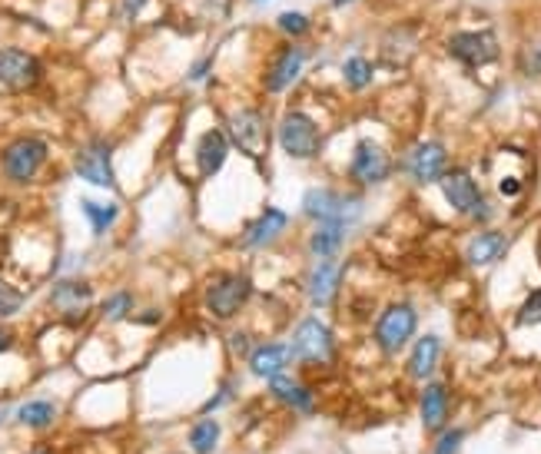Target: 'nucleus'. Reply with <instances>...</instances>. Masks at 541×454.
I'll list each match as a JSON object with an SVG mask.
<instances>
[{
  "label": "nucleus",
  "instance_id": "f257e3e1",
  "mask_svg": "<svg viewBox=\"0 0 541 454\" xmlns=\"http://www.w3.org/2000/svg\"><path fill=\"white\" fill-rule=\"evenodd\" d=\"M226 140L250 159H262L266 146H270V120L262 110H236V113L226 116Z\"/></svg>",
  "mask_w": 541,
  "mask_h": 454
},
{
  "label": "nucleus",
  "instance_id": "f03ea898",
  "mask_svg": "<svg viewBox=\"0 0 541 454\" xmlns=\"http://www.w3.org/2000/svg\"><path fill=\"white\" fill-rule=\"evenodd\" d=\"M276 140L292 159H312V156L322 150V130L320 123L312 120L310 113L302 110H290V113L280 120V130H276Z\"/></svg>",
  "mask_w": 541,
  "mask_h": 454
},
{
  "label": "nucleus",
  "instance_id": "7ed1b4c3",
  "mask_svg": "<svg viewBox=\"0 0 541 454\" xmlns=\"http://www.w3.org/2000/svg\"><path fill=\"white\" fill-rule=\"evenodd\" d=\"M445 47H448V57L458 60V63L468 70H482L502 57V43H498V37H495V30H488V27L485 30H458V34L448 37Z\"/></svg>",
  "mask_w": 541,
  "mask_h": 454
},
{
  "label": "nucleus",
  "instance_id": "20e7f679",
  "mask_svg": "<svg viewBox=\"0 0 541 454\" xmlns=\"http://www.w3.org/2000/svg\"><path fill=\"white\" fill-rule=\"evenodd\" d=\"M302 213H306V219H316V223L349 226L362 216V199L336 193V189H310L302 196Z\"/></svg>",
  "mask_w": 541,
  "mask_h": 454
},
{
  "label": "nucleus",
  "instance_id": "39448f33",
  "mask_svg": "<svg viewBox=\"0 0 541 454\" xmlns=\"http://www.w3.org/2000/svg\"><path fill=\"white\" fill-rule=\"evenodd\" d=\"M438 186H442L445 203L452 206L455 213L472 216L478 223H485V219L492 216V206L485 203L482 189H478V183H475V176L468 173V169H448V173L438 179Z\"/></svg>",
  "mask_w": 541,
  "mask_h": 454
},
{
  "label": "nucleus",
  "instance_id": "423d86ee",
  "mask_svg": "<svg viewBox=\"0 0 541 454\" xmlns=\"http://www.w3.org/2000/svg\"><path fill=\"white\" fill-rule=\"evenodd\" d=\"M416 325H418V315L408 302H396V305H389L376 322L379 348H382L386 355L402 352V348L412 342V335H416Z\"/></svg>",
  "mask_w": 541,
  "mask_h": 454
},
{
  "label": "nucleus",
  "instance_id": "0eeeda50",
  "mask_svg": "<svg viewBox=\"0 0 541 454\" xmlns=\"http://www.w3.org/2000/svg\"><path fill=\"white\" fill-rule=\"evenodd\" d=\"M44 159H47V143L37 140V136H20V140H14V143L4 150V159H0V163H4L7 179H14V183H27V179L37 176Z\"/></svg>",
  "mask_w": 541,
  "mask_h": 454
},
{
  "label": "nucleus",
  "instance_id": "6e6552de",
  "mask_svg": "<svg viewBox=\"0 0 541 454\" xmlns=\"http://www.w3.org/2000/svg\"><path fill=\"white\" fill-rule=\"evenodd\" d=\"M406 173L416 179L418 186L438 183L448 173V150L438 140H422L406 153Z\"/></svg>",
  "mask_w": 541,
  "mask_h": 454
},
{
  "label": "nucleus",
  "instance_id": "1a4fd4ad",
  "mask_svg": "<svg viewBox=\"0 0 541 454\" xmlns=\"http://www.w3.org/2000/svg\"><path fill=\"white\" fill-rule=\"evenodd\" d=\"M252 282L246 275H222L206 289V309L213 312L216 319H230L250 302Z\"/></svg>",
  "mask_w": 541,
  "mask_h": 454
},
{
  "label": "nucleus",
  "instance_id": "9d476101",
  "mask_svg": "<svg viewBox=\"0 0 541 454\" xmlns=\"http://www.w3.org/2000/svg\"><path fill=\"white\" fill-rule=\"evenodd\" d=\"M352 179L362 186H379L386 183L389 173H392V159L376 140H359L356 150H352Z\"/></svg>",
  "mask_w": 541,
  "mask_h": 454
},
{
  "label": "nucleus",
  "instance_id": "9b49d317",
  "mask_svg": "<svg viewBox=\"0 0 541 454\" xmlns=\"http://www.w3.org/2000/svg\"><path fill=\"white\" fill-rule=\"evenodd\" d=\"M40 80V63L34 53L20 47H4L0 50V83L7 90H30L37 87Z\"/></svg>",
  "mask_w": 541,
  "mask_h": 454
},
{
  "label": "nucleus",
  "instance_id": "f8f14e48",
  "mask_svg": "<svg viewBox=\"0 0 541 454\" xmlns=\"http://www.w3.org/2000/svg\"><path fill=\"white\" fill-rule=\"evenodd\" d=\"M292 352L302 362H329L332 358V332L320 319H302L292 332Z\"/></svg>",
  "mask_w": 541,
  "mask_h": 454
},
{
  "label": "nucleus",
  "instance_id": "ddd939ff",
  "mask_svg": "<svg viewBox=\"0 0 541 454\" xmlns=\"http://www.w3.org/2000/svg\"><path fill=\"white\" fill-rule=\"evenodd\" d=\"M306 60H310V50L300 47V43L282 47L280 53H276V60H272V67L266 70V90H270V93H286V90L300 80Z\"/></svg>",
  "mask_w": 541,
  "mask_h": 454
},
{
  "label": "nucleus",
  "instance_id": "4468645a",
  "mask_svg": "<svg viewBox=\"0 0 541 454\" xmlns=\"http://www.w3.org/2000/svg\"><path fill=\"white\" fill-rule=\"evenodd\" d=\"M74 169H77L80 179H87L90 186H100V189H113V166H110V146L93 140L90 146H84L74 159Z\"/></svg>",
  "mask_w": 541,
  "mask_h": 454
},
{
  "label": "nucleus",
  "instance_id": "2eb2a0df",
  "mask_svg": "<svg viewBox=\"0 0 541 454\" xmlns=\"http://www.w3.org/2000/svg\"><path fill=\"white\" fill-rule=\"evenodd\" d=\"M286 226H290V213L270 206L256 223H250V229L242 236V246H246V249H262V246H270V242L280 239L282 232H286Z\"/></svg>",
  "mask_w": 541,
  "mask_h": 454
},
{
  "label": "nucleus",
  "instance_id": "dca6fc26",
  "mask_svg": "<svg viewBox=\"0 0 541 454\" xmlns=\"http://www.w3.org/2000/svg\"><path fill=\"white\" fill-rule=\"evenodd\" d=\"M292 345H286V342H270V345H260L256 352L250 355V372L256 378H276V375H282V368L290 365L292 362Z\"/></svg>",
  "mask_w": 541,
  "mask_h": 454
},
{
  "label": "nucleus",
  "instance_id": "f3484780",
  "mask_svg": "<svg viewBox=\"0 0 541 454\" xmlns=\"http://www.w3.org/2000/svg\"><path fill=\"white\" fill-rule=\"evenodd\" d=\"M505 249H508V236H505V232H495V229H485L468 242L465 259H468V266H475V269H485V266H492V262L502 259Z\"/></svg>",
  "mask_w": 541,
  "mask_h": 454
},
{
  "label": "nucleus",
  "instance_id": "a211bd4d",
  "mask_svg": "<svg viewBox=\"0 0 541 454\" xmlns=\"http://www.w3.org/2000/svg\"><path fill=\"white\" fill-rule=\"evenodd\" d=\"M226 153H230V140L222 130H206L200 136V143H196V166H200V173L203 176H213L222 169L226 163Z\"/></svg>",
  "mask_w": 541,
  "mask_h": 454
},
{
  "label": "nucleus",
  "instance_id": "6ab92c4d",
  "mask_svg": "<svg viewBox=\"0 0 541 454\" xmlns=\"http://www.w3.org/2000/svg\"><path fill=\"white\" fill-rule=\"evenodd\" d=\"M93 299V292H90L87 282H77V279H64L54 285L50 292V302H54V309L64 312V315H84V309L90 305Z\"/></svg>",
  "mask_w": 541,
  "mask_h": 454
},
{
  "label": "nucleus",
  "instance_id": "aec40b11",
  "mask_svg": "<svg viewBox=\"0 0 541 454\" xmlns=\"http://www.w3.org/2000/svg\"><path fill=\"white\" fill-rule=\"evenodd\" d=\"M339 275H342V266L336 259H322L320 266H312L310 272V299L312 305H329L332 295L339 289Z\"/></svg>",
  "mask_w": 541,
  "mask_h": 454
},
{
  "label": "nucleus",
  "instance_id": "412c9836",
  "mask_svg": "<svg viewBox=\"0 0 541 454\" xmlns=\"http://www.w3.org/2000/svg\"><path fill=\"white\" fill-rule=\"evenodd\" d=\"M418 411H422V425L428 431H442L445 418H448V388L442 382H432L422 391V401H418Z\"/></svg>",
  "mask_w": 541,
  "mask_h": 454
},
{
  "label": "nucleus",
  "instance_id": "4be33fe9",
  "mask_svg": "<svg viewBox=\"0 0 541 454\" xmlns=\"http://www.w3.org/2000/svg\"><path fill=\"white\" fill-rule=\"evenodd\" d=\"M438 355H442V342H438V335H422V339L412 345V355H408V375L432 378L435 365H438Z\"/></svg>",
  "mask_w": 541,
  "mask_h": 454
},
{
  "label": "nucleus",
  "instance_id": "5701e85b",
  "mask_svg": "<svg viewBox=\"0 0 541 454\" xmlns=\"http://www.w3.org/2000/svg\"><path fill=\"white\" fill-rule=\"evenodd\" d=\"M270 391L276 398H280L282 405H290V408H296V411H302V415H310L312 408V391L306 385H300V382H292L290 375H276V378H270Z\"/></svg>",
  "mask_w": 541,
  "mask_h": 454
},
{
  "label": "nucleus",
  "instance_id": "b1692460",
  "mask_svg": "<svg viewBox=\"0 0 541 454\" xmlns=\"http://www.w3.org/2000/svg\"><path fill=\"white\" fill-rule=\"evenodd\" d=\"M342 242H346V226L320 223V229L312 232L310 249L312 256H320V259H336L339 252H342Z\"/></svg>",
  "mask_w": 541,
  "mask_h": 454
},
{
  "label": "nucleus",
  "instance_id": "393cba45",
  "mask_svg": "<svg viewBox=\"0 0 541 454\" xmlns=\"http://www.w3.org/2000/svg\"><path fill=\"white\" fill-rule=\"evenodd\" d=\"M372 77H376V67H372V60L366 57H349L346 67H342V80H346L349 90H369L372 87Z\"/></svg>",
  "mask_w": 541,
  "mask_h": 454
},
{
  "label": "nucleus",
  "instance_id": "a878e982",
  "mask_svg": "<svg viewBox=\"0 0 541 454\" xmlns=\"http://www.w3.org/2000/svg\"><path fill=\"white\" fill-rule=\"evenodd\" d=\"M17 421L27 428H47L54 421V405L50 401H27L17 408Z\"/></svg>",
  "mask_w": 541,
  "mask_h": 454
},
{
  "label": "nucleus",
  "instance_id": "bb28decb",
  "mask_svg": "<svg viewBox=\"0 0 541 454\" xmlns=\"http://www.w3.org/2000/svg\"><path fill=\"white\" fill-rule=\"evenodd\" d=\"M216 441H220V425L216 421H200V425H193V431H190V448H193L196 454H210L216 448Z\"/></svg>",
  "mask_w": 541,
  "mask_h": 454
},
{
  "label": "nucleus",
  "instance_id": "cd10ccee",
  "mask_svg": "<svg viewBox=\"0 0 541 454\" xmlns=\"http://www.w3.org/2000/svg\"><path fill=\"white\" fill-rule=\"evenodd\" d=\"M80 206H84V213H87L90 226H93V232H97V236H103V232L110 229V223H116V213H120L113 203L97 206V203H90V199H84Z\"/></svg>",
  "mask_w": 541,
  "mask_h": 454
},
{
  "label": "nucleus",
  "instance_id": "c85d7f7f",
  "mask_svg": "<svg viewBox=\"0 0 541 454\" xmlns=\"http://www.w3.org/2000/svg\"><path fill=\"white\" fill-rule=\"evenodd\" d=\"M276 27L286 34V37H306L310 34V17L306 14H300V10H282L280 17H276Z\"/></svg>",
  "mask_w": 541,
  "mask_h": 454
},
{
  "label": "nucleus",
  "instance_id": "c756f323",
  "mask_svg": "<svg viewBox=\"0 0 541 454\" xmlns=\"http://www.w3.org/2000/svg\"><path fill=\"white\" fill-rule=\"evenodd\" d=\"M515 322H518L522 329H532V325H541V289H532V292H528V299L522 302V309H518Z\"/></svg>",
  "mask_w": 541,
  "mask_h": 454
},
{
  "label": "nucleus",
  "instance_id": "7c9ffc66",
  "mask_svg": "<svg viewBox=\"0 0 541 454\" xmlns=\"http://www.w3.org/2000/svg\"><path fill=\"white\" fill-rule=\"evenodd\" d=\"M24 309V292L17 285H10V282L0 279V319H10V315H17Z\"/></svg>",
  "mask_w": 541,
  "mask_h": 454
},
{
  "label": "nucleus",
  "instance_id": "2f4dec72",
  "mask_svg": "<svg viewBox=\"0 0 541 454\" xmlns=\"http://www.w3.org/2000/svg\"><path fill=\"white\" fill-rule=\"evenodd\" d=\"M130 305H133L130 292H116V295H110V299L103 302V319H110V322L123 319L126 312H130Z\"/></svg>",
  "mask_w": 541,
  "mask_h": 454
},
{
  "label": "nucleus",
  "instance_id": "473e14b6",
  "mask_svg": "<svg viewBox=\"0 0 541 454\" xmlns=\"http://www.w3.org/2000/svg\"><path fill=\"white\" fill-rule=\"evenodd\" d=\"M518 67H522L525 77H541V43H532V47L525 50L522 57H518Z\"/></svg>",
  "mask_w": 541,
  "mask_h": 454
},
{
  "label": "nucleus",
  "instance_id": "72a5a7b5",
  "mask_svg": "<svg viewBox=\"0 0 541 454\" xmlns=\"http://www.w3.org/2000/svg\"><path fill=\"white\" fill-rule=\"evenodd\" d=\"M465 441V431L462 428H448V431H442V438H438V445H435V454H455L458 448H462Z\"/></svg>",
  "mask_w": 541,
  "mask_h": 454
},
{
  "label": "nucleus",
  "instance_id": "f704fd0d",
  "mask_svg": "<svg viewBox=\"0 0 541 454\" xmlns=\"http://www.w3.org/2000/svg\"><path fill=\"white\" fill-rule=\"evenodd\" d=\"M498 193L508 196V199H512V196H518V193H522V179H518V176H505L502 183H498Z\"/></svg>",
  "mask_w": 541,
  "mask_h": 454
},
{
  "label": "nucleus",
  "instance_id": "c9c22d12",
  "mask_svg": "<svg viewBox=\"0 0 541 454\" xmlns=\"http://www.w3.org/2000/svg\"><path fill=\"white\" fill-rule=\"evenodd\" d=\"M10 342H14V339H10L7 332H0V352H7V348H10Z\"/></svg>",
  "mask_w": 541,
  "mask_h": 454
},
{
  "label": "nucleus",
  "instance_id": "e433bc0d",
  "mask_svg": "<svg viewBox=\"0 0 541 454\" xmlns=\"http://www.w3.org/2000/svg\"><path fill=\"white\" fill-rule=\"evenodd\" d=\"M140 4H143V0H126V14H133V10L140 7Z\"/></svg>",
  "mask_w": 541,
  "mask_h": 454
},
{
  "label": "nucleus",
  "instance_id": "4c0bfd02",
  "mask_svg": "<svg viewBox=\"0 0 541 454\" xmlns=\"http://www.w3.org/2000/svg\"><path fill=\"white\" fill-rule=\"evenodd\" d=\"M4 421H7V408H0V425H4Z\"/></svg>",
  "mask_w": 541,
  "mask_h": 454
},
{
  "label": "nucleus",
  "instance_id": "58836bf2",
  "mask_svg": "<svg viewBox=\"0 0 541 454\" xmlns=\"http://www.w3.org/2000/svg\"><path fill=\"white\" fill-rule=\"evenodd\" d=\"M34 454H50V451H34Z\"/></svg>",
  "mask_w": 541,
  "mask_h": 454
},
{
  "label": "nucleus",
  "instance_id": "ea45409f",
  "mask_svg": "<svg viewBox=\"0 0 541 454\" xmlns=\"http://www.w3.org/2000/svg\"><path fill=\"white\" fill-rule=\"evenodd\" d=\"M260 4H266V0H260Z\"/></svg>",
  "mask_w": 541,
  "mask_h": 454
}]
</instances>
